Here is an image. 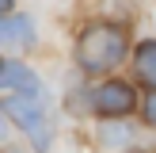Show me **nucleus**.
<instances>
[{
	"mask_svg": "<svg viewBox=\"0 0 156 153\" xmlns=\"http://www.w3.org/2000/svg\"><path fill=\"white\" fill-rule=\"evenodd\" d=\"M4 111L34 138L38 149L50 145V115H46V96H42V84L34 88H15V92H4Z\"/></svg>",
	"mask_w": 156,
	"mask_h": 153,
	"instance_id": "f03ea898",
	"label": "nucleus"
},
{
	"mask_svg": "<svg viewBox=\"0 0 156 153\" xmlns=\"http://www.w3.org/2000/svg\"><path fill=\"white\" fill-rule=\"evenodd\" d=\"M145 119H149L152 126H156V92L149 96V103H145Z\"/></svg>",
	"mask_w": 156,
	"mask_h": 153,
	"instance_id": "423d86ee",
	"label": "nucleus"
},
{
	"mask_svg": "<svg viewBox=\"0 0 156 153\" xmlns=\"http://www.w3.org/2000/svg\"><path fill=\"white\" fill-rule=\"evenodd\" d=\"M122 54H126V31L114 23H91L76 46V61L84 65V73H107L122 61Z\"/></svg>",
	"mask_w": 156,
	"mask_h": 153,
	"instance_id": "f257e3e1",
	"label": "nucleus"
},
{
	"mask_svg": "<svg viewBox=\"0 0 156 153\" xmlns=\"http://www.w3.org/2000/svg\"><path fill=\"white\" fill-rule=\"evenodd\" d=\"M95 111L99 115H129L133 111V88L126 80H111L95 92Z\"/></svg>",
	"mask_w": 156,
	"mask_h": 153,
	"instance_id": "7ed1b4c3",
	"label": "nucleus"
},
{
	"mask_svg": "<svg viewBox=\"0 0 156 153\" xmlns=\"http://www.w3.org/2000/svg\"><path fill=\"white\" fill-rule=\"evenodd\" d=\"M34 38V23L27 19V15H8L4 23H0V42L4 46H23Z\"/></svg>",
	"mask_w": 156,
	"mask_h": 153,
	"instance_id": "20e7f679",
	"label": "nucleus"
},
{
	"mask_svg": "<svg viewBox=\"0 0 156 153\" xmlns=\"http://www.w3.org/2000/svg\"><path fill=\"white\" fill-rule=\"evenodd\" d=\"M137 76H141L149 88H156V38L137 46Z\"/></svg>",
	"mask_w": 156,
	"mask_h": 153,
	"instance_id": "39448f33",
	"label": "nucleus"
}]
</instances>
